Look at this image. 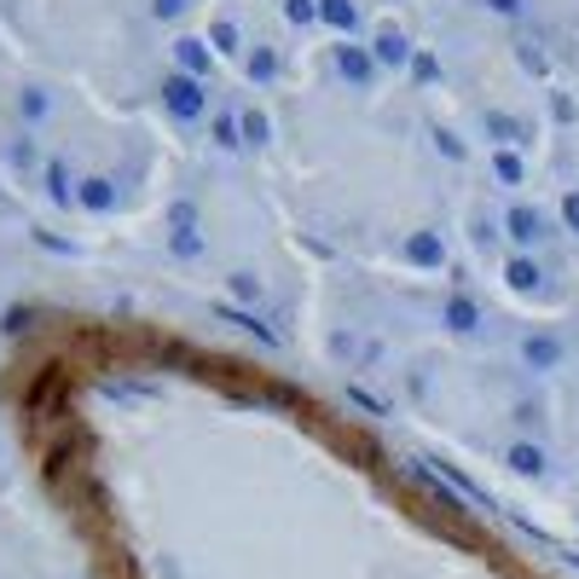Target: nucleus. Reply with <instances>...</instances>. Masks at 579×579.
Listing matches in <instances>:
<instances>
[{"label":"nucleus","mask_w":579,"mask_h":579,"mask_svg":"<svg viewBox=\"0 0 579 579\" xmlns=\"http://www.w3.org/2000/svg\"><path fill=\"white\" fill-rule=\"evenodd\" d=\"M162 111H169L174 122L209 116V81H197L185 70H169V76H162Z\"/></svg>","instance_id":"f257e3e1"},{"label":"nucleus","mask_w":579,"mask_h":579,"mask_svg":"<svg viewBox=\"0 0 579 579\" xmlns=\"http://www.w3.org/2000/svg\"><path fill=\"white\" fill-rule=\"evenodd\" d=\"M209 65H215V47H209V41H197V35H180V41H174V70L209 81Z\"/></svg>","instance_id":"6e6552de"},{"label":"nucleus","mask_w":579,"mask_h":579,"mask_svg":"<svg viewBox=\"0 0 579 579\" xmlns=\"http://www.w3.org/2000/svg\"><path fill=\"white\" fill-rule=\"evenodd\" d=\"M18 330H30V307H12L7 314V337H18Z\"/></svg>","instance_id":"f704fd0d"},{"label":"nucleus","mask_w":579,"mask_h":579,"mask_svg":"<svg viewBox=\"0 0 579 579\" xmlns=\"http://www.w3.org/2000/svg\"><path fill=\"white\" fill-rule=\"evenodd\" d=\"M411 81H418V88H434V81H441V58H434L429 47H418V58H411V70H406Z\"/></svg>","instance_id":"b1692460"},{"label":"nucleus","mask_w":579,"mask_h":579,"mask_svg":"<svg viewBox=\"0 0 579 579\" xmlns=\"http://www.w3.org/2000/svg\"><path fill=\"white\" fill-rule=\"evenodd\" d=\"M371 58H377V70H411V58H418V47H411V35L400 24H383L377 35H371Z\"/></svg>","instance_id":"20e7f679"},{"label":"nucleus","mask_w":579,"mask_h":579,"mask_svg":"<svg viewBox=\"0 0 579 579\" xmlns=\"http://www.w3.org/2000/svg\"><path fill=\"white\" fill-rule=\"evenodd\" d=\"M238 128H243V145H266V139H273V122H266V111H256V105L238 111Z\"/></svg>","instance_id":"aec40b11"},{"label":"nucleus","mask_w":579,"mask_h":579,"mask_svg":"<svg viewBox=\"0 0 579 579\" xmlns=\"http://www.w3.org/2000/svg\"><path fill=\"white\" fill-rule=\"evenodd\" d=\"M337 76L348 81V88H371V81H377V58H371V47L342 41V47H337Z\"/></svg>","instance_id":"0eeeda50"},{"label":"nucleus","mask_w":579,"mask_h":579,"mask_svg":"<svg viewBox=\"0 0 579 579\" xmlns=\"http://www.w3.org/2000/svg\"><path fill=\"white\" fill-rule=\"evenodd\" d=\"M209 47H215L220 58H238V53H243V41H238V24H232V18H215V24H209Z\"/></svg>","instance_id":"6ab92c4d"},{"label":"nucleus","mask_w":579,"mask_h":579,"mask_svg":"<svg viewBox=\"0 0 579 579\" xmlns=\"http://www.w3.org/2000/svg\"><path fill=\"white\" fill-rule=\"evenodd\" d=\"M35 157H41L35 151V134H18L12 139V162H18V169H35Z\"/></svg>","instance_id":"7c9ffc66"},{"label":"nucleus","mask_w":579,"mask_h":579,"mask_svg":"<svg viewBox=\"0 0 579 579\" xmlns=\"http://www.w3.org/2000/svg\"><path fill=\"white\" fill-rule=\"evenodd\" d=\"M209 134H215V145H220V151H238V145H243V128H238V111H220V116L209 122Z\"/></svg>","instance_id":"5701e85b"},{"label":"nucleus","mask_w":579,"mask_h":579,"mask_svg":"<svg viewBox=\"0 0 579 579\" xmlns=\"http://www.w3.org/2000/svg\"><path fill=\"white\" fill-rule=\"evenodd\" d=\"M556 215H563V232H574V238H579V185H568V192H563Z\"/></svg>","instance_id":"c85d7f7f"},{"label":"nucleus","mask_w":579,"mask_h":579,"mask_svg":"<svg viewBox=\"0 0 579 579\" xmlns=\"http://www.w3.org/2000/svg\"><path fill=\"white\" fill-rule=\"evenodd\" d=\"M563 360H568V342L556 337V330H527L522 337V365L527 371H556Z\"/></svg>","instance_id":"423d86ee"},{"label":"nucleus","mask_w":579,"mask_h":579,"mask_svg":"<svg viewBox=\"0 0 579 579\" xmlns=\"http://www.w3.org/2000/svg\"><path fill=\"white\" fill-rule=\"evenodd\" d=\"M209 314H215L220 325H232V330H250V337H261V342H279V330H266V325L256 319V307H232V302H215Z\"/></svg>","instance_id":"f8f14e48"},{"label":"nucleus","mask_w":579,"mask_h":579,"mask_svg":"<svg viewBox=\"0 0 579 579\" xmlns=\"http://www.w3.org/2000/svg\"><path fill=\"white\" fill-rule=\"evenodd\" d=\"M169 232H203V215H197L192 197H174L169 203Z\"/></svg>","instance_id":"4be33fe9"},{"label":"nucleus","mask_w":579,"mask_h":579,"mask_svg":"<svg viewBox=\"0 0 579 579\" xmlns=\"http://www.w3.org/2000/svg\"><path fill=\"white\" fill-rule=\"evenodd\" d=\"M319 24H330L337 35L360 30V0H319Z\"/></svg>","instance_id":"2eb2a0df"},{"label":"nucleus","mask_w":579,"mask_h":579,"mask_svg":"<svg viewBox=\"0 0 579 579\" xmlns=\"http://www.w3.org/2000/svg\"><path fill=\"white\" fill-rule=\"evenodd\" d=\"M434 151H446L452 162H464V157H469V145H464L458 134H452V128H434Z\"/></svg>","instance_id":"c756f323"},{"label":"nucleus","mask_w":579,"mask_h":579,"mask_svg":"<svg viewBox=\"0 0 579 579\" xmlns=\"http://www.w3.org/2000/svg\"><path fill=\"white\" fill-rule=\"evenodd\" d=\"M487 12H499V18H522V12H527V0H487Z\"/></svg>","instance_id":"473e14b6"},{"label":"nucleus","mask_w":579,"mask_h":579,"mask_svg":"<svg viewBox=\"0 0 579 579\" xmlns=\"http://www.w3.org/2000/svg\"><path fill=\"white\" fill-rule=\"evenodd\" d=\"M185 7H192V0H151V18H157V24H174Z\"/></svg>","instance_id":"2f4dec72"},{"label":"nucleus","mask_w":579,"mask_h":579,"mask_svg":"<svg viewBox=\"0 0 579 579\" xmlns=\"http://www.w3.org/2000/svg\"><path fill=\"white\" fill-rule=\"evenodd\" d=\"M515 65H522L527 76H545V70H550V58L533 47V41H522V47H515Z\"/></svg>","instance_id":"cd10ccee"},{"label":"nucleus","mask_w":579,"mask_h":579,"mask_svg":"<svg viewBox=\"0 0 579 579\" xmlns=\"http://www.w3.org/2000/svg\"><path fill=\"white\" fill-rule=\"evenodd\" d=\"M515 423H522V429H540V406L522 400V406H515Z\"/></svg>","instance_id":"72a5a7b5"},{"label":"nucleus","mask_w":579,"mask_h":579,"mask_svg":"<svg viewBox=\"0 0 579 579\" xmlns=\"http://www.w3.org/2000/svg\"><path fill=\"white\" fill-rule=\"evenodd\" d=\"M243 76H250L256 88H273V81H279V53L273 47H250V53H243Z\"/></svg>","instance_id":"dca6fc26"},{"label":"nucleus","mask_w":579,"mask_h":579,"mask_svg":"<svg viewBox=\"0 0 579 579\" xmlns=\"http://www.w3.org/2000/svg\"><path fill=\"white\" fill-rule=\"evenodd\" d=\"M504 284L515 290V296H533V290H545L540 256H510V261H504Z\"/></svg>","instance_id":"9b49d317"},{"label":"nucleus","mask_w":579,"mask_h":579,"mask_svg":"<svg viewBox=\"0 0 579 579\" xmlns=\"http://www.w3.org/2000/svg\"><path fill=\"white\" fill-rule=\"evenodd\" d=\"M441 325L452 330V337H475V330L487 325V314H481V302H475L469 290H452V296L441 302Z\"/></svg>","instance_id":"39448f33"},{"label":"nucleus","mask_w":579,"mask_h":579,"mask_svg":"<svg viewBox=\"0 0 579 579\" xmlns=\"http://www.w3.org/2000/svg\"><path fill=\"white\" fill-rule=\"evenodd\" d=\"M504 464H510L515 475H533V481H540V475L550 469V458H545V446H540V441H510Z\"/></svg>","instance_id":"ddd939ff"},{"label":"nucleus","mask_w":579,"mask_h":579,"mask_svg":"<svg viewBox=\"0 0 579 579\" xmlns=\"http://www.w3.org/2000/svg\"><path fill=\"white\" fill-rule=\"evenodd\" d=\"M446 232L441 226H418V232H406V243H400V261L406 266H423V273H441L446 266Z\"/></svg>","instance_id":"7ed1b4c3"},{"label":"nucleus","mask_w":579,"mask_h":579,"mask_svg":"<svg viewBox=\"0 0 579 579\" xmlns=\"http://www.w3.org/2000/svg\"><path fill=\"white\" fill-rule=\"evenodd\" d=\"M550 122H556V128H574V122H579V105H574V93H563V88L550 93Z\"/></svg>","instance_id":"393cba45"},{"label":"nucleus","mask_w":579,"mask_h":579,"mask_svg":"<svg viewBox=\"0 0 579 579\" xmlns=\"http://www.w3.org/2000/svg\"><path fill=\"white\" fill-rule=\"evenodd\" d=\"M76 203H81L88 215H111V209H116V180H111V174H88V180L76 185Z\"/></svg>","instance_id":"9d476101"},{"label":"nucleus","mask_w":579,"mask_h":579,"mask_svg":"<svg viewBox=\"0 0 579 579\" xmlns=\"http://www.w3.org/2000/svg\"><path fill=\"white\" fill-rule=\"evenodd\" d=\"M284 18L296 30H307V24H319V0H284Z\"/></svg>","instance_id":"bb28decb"},{"label":"nucleus","mask_w":579,"mask_h":579,"mask_svg":"<svg viewBox=\"0 0 579 579\" xmlns=\"http://www.w3.org/2000/svg\"><path fill=\"white\" fill-rule=\"evenodd\" d=\"M481 122H487V139H492V145H510V151L533 145V128H527L522 116H510V111H487Z\"/></svg>","instance_id":"1a4fd4ad"},{"label":"nucleus","mask_w":579,"mask_h":579,"mask_svg":"<svg viewBox=\"0 0 579 579\" xmlns=\"http://www.w3.org/2000/svg\"><path fill=\"white\" fill-rule=\"evenodd\" d=\"M41 180H47V197L58 203V209H70V203H76V185H81V180H70V169H65L58 157L47 162V169H41Z\"/></svg>","instance_id":"f3484780"},{"label":"nucleus","mask_w":579,"mask_h":579,"mask_svg":"<svg viewBox=\"0 0 579 579\" xmlns=\"http://www.w3.org/2000/svg\"><path fill=\"white\" fill-rule=\"evenodd\" d=\"M226 302H232V307H256L261 302V279L256 273H226Z\"/></svg>","instance_id":"a211bd4d"},{"label":"nucleus","mask_w":579,"mask_h":579,"mask_svg":"<svg viewBox=\"0 0 579 579\" xmlns=\"http://www.w3.org/2000/svg\"><path fill=\"white\" fill-rule=\"evenodd\" d=\"M499 220H504V238L515 243V256H533L550 238V215L540 209V203H510Z\"/></svg>","instance_id":"f03ea898"},{"label":"nucleus","mask_w":579,"mask_h":579,"mask_svg":"<svg viewBox=\"0 0 579 579\" xmlns=\"http://www.w3.org/2000/svg\"><path fill=\"white\" fill-rule=\"evenodd\" d=\"M47 111H53L47 88H24V93H18V116H24L30 128H35V122H47Z\"/></svg>","instance_id":"412c9836"},{"label":"nucleus","mask_w":579,"mask_h":579,"mask_svg":"<svg viewBox=\"0 0 579 579\" xmlns=\"http://www.w3.org/2000/svg\"><path fill=\"white\" fill-rule=\"evenodd\" d=\"M492 180H499V185H522L527 180V157L522 151H510V145H492Z\"/></svg>","instance_id":"4468645a"},{"label":"nucleus","mask_w":579,"mask_h":579,"mask_svg":"<svg viewBox=\"0 0 579 579\" xmlns=\"http://www.w3.org/2000/svg\"><path fill=\"white\" fill-rule=\"evenodd\" d=\"M169 250H174V261H197L203 256V232H169Z\"/></svg>","instance_id":"a878e982"}]
</instances>
